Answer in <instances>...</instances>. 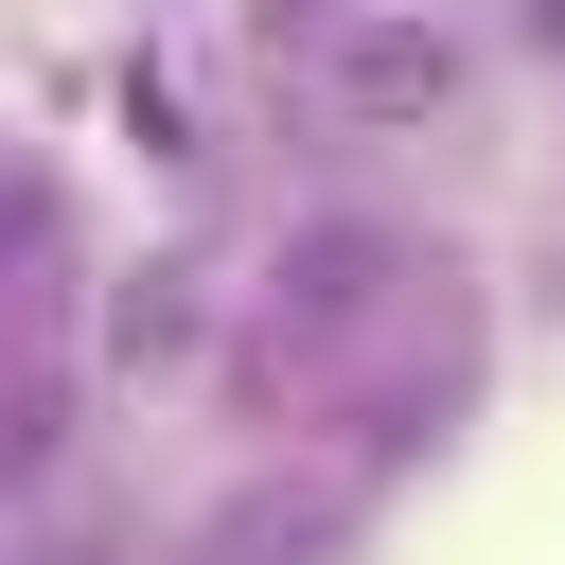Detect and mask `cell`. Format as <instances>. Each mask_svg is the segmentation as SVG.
I'll return each instance as SVG.
<instances>
[{"instance_id":"obj_1","label":"cell","mask_w":565,"mask_h":565,"mask_svg":"<svg viewBox=\"0 0 565 565\" xmlns=\"http://www.w3.org/2000/svg\"><path fill=\"white\" fill-rule=\"evenodd\" d=\"M353 106H441V35H353Z\"/></svg>"}]
</instances>
